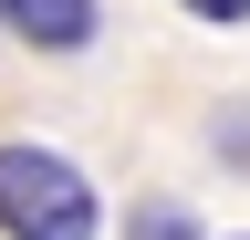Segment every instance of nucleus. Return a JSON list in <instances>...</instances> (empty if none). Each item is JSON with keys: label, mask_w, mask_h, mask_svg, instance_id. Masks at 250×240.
Wrapping results in <instances>:
<instances>
[{"label": "nucleus", "mask_w": 250, "mask_h": 240, "mask_svg": "<svg viewBox=\"0 0 250 240\" xmlns=\"http://www.w3.org/2000/svg\"><path fill=\"white\" fill-rule=\"evenodd\" d=\"M125 240H219V230L188 198H136V209H125Z\"/></svg>", "instance_id": "obj_3"}, {"label": "nucleus", "mask_w": 250, "mask_h": 240, "mask_svg": "<svg viewBox=\"0 0 250 240\" xmlns=\"http://www.w3.org/2000/svg\"><path fill=\"white\" fill-rule=\"evenodd\" d=\"M0 240H104L94 177L42 136H0Z\"/></svg>", "instance_id": "obj_1"}, {"label": "nucleus", "mask_w": 250, "mask_h": 240, "mask_svg": "<svg viewBox=\"0 0 250 240\" xmlns=\"http://www.w3.org/2000/svg\"><path fill=\"white\" fill-rule=\"evenodd\" d=\"M208 136H219V146H229V167L250 177V105H229V115H219V126H208Z\"/></svg>", "instance_id": "obj_4"}, {"label": "nucleus", "mask_w": 250, "mask_h": 240, "mask_svg": "<svg viewBox=\"0 0 250 240\" xmlns=\"http://www.w3.org/2000/svg\"><path fill=\"white\" fill-rule=\"evenodd\" d=\"M177 11H188V21H208V32H240V21H250V0H177Z\"/></svg>", "instance_id": "obj_5"}, {"label": "nucleus", "mask_w": 250, "mask_h": 240, "mask_svg": "<svg viewBox=\"0 0 250 240\" xmlns=\"http://www.w3.org/2000/svg\"><path fill=\"white\" fill-rule=\"evenodd\" d=\"M0 32L31 42V52H94L104 11H94V0H0Z\"/></svg>", "instance_id": "obj_2"}, {"label": "nucleus", "mask_w": 250, "mask_h": 240, "mask_svg": "<svg viewBox=\"0 0 250 240\" xmlns=\"http://www.w3.org/2000/svg\"><path fill=\"white\" fill-rule=\"evenodd\" d=\"M229 240H250V230H229Z\"/></svg>", "instance_id": "obj_6"}]
</instances>
